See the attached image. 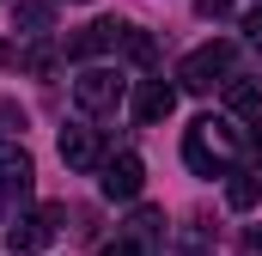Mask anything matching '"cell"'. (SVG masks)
<instances>
[{
	"label": "cell",
	"instance_id": "9a60e30c",
	"mask_svg": "<svg viewBox=\"0 0 262 256\" xmlns=\"http://www.w3.org/2000/svg\"><path fill=\"white\" fill-rule=\"evenodd\" d=\"M159 226H165V214H159V207H140V214L128 220V238L134 244H140V238H159Z\"/></svg>",
	"mask_w": 262,
	"mask_h": 256
},
{
	"label": "cell",
	"instance_id": "7a4b0ae2",
	"mask_svg": "<svg viewBox=\"0 0 262 256\" xmlns=\"http://www.w3.org/2000/svg\"><path fill=\"white\" fill-rule=\"evenodd\" d=\"M226 79H232V43H201V49H189L183 67H177V86H183V92H213V86H226Z\"/></svg>",
	"mask_w": 262,
	"mask_h": 256
},
{
	"label": "cell",
	"instance_id": "3957f363",
	"mask_svg": "<svg viewBox=\"0 0 262 256\" xmlns=\"http://www.w3.org/2000/svg\"><path fill=\"white\" fill-rule=\"evenodd\" d=\"M122 98H128V79H122L116 67H85V73L73 79V104H79L85 116H110Z\"/></svg>",
	"mask_w": 262,
	"mask_h": 256
},
{
	"label": "cell",
	"instance_id": "5b68a950",
	"mask_svg": "<svg viewBox=\"0 0 262 256\" xmlns=\"http://www.w3.org/2000/svg\"><path fill=\"white\" fill-rule=\"evenodd\" d=\"M104 134L98 128H85V122H73V128H61V165L67 171H104Z\"/></svg>",
	"mask_w": 262,
	"mask_h": 256
},
{
	"label": "cell",
	"instance_id": "277c9868",
	"mask_svg": "<svg viewBox=\"0 0 262 256\" xmlns=\"http://www.w3.org/2000/svg\"><path fill=\"white\" fill-rule=\"evenodd\" d=\"M67 220V207H37V214H18L12 226H6V250L12 256H31V250H43L49 238H55V226Z\"/></svg>",
	"mask_w": 262,
	"mask_h": 256
},
{
	"label": "cell",
	"instance_id": "30bf717a",
	"mask_svg": "<svg viewBox=\"0 0 262 256\" xmlns=\"http://www.w3.org/2000/svg\"><path fill=\"white\" fill-rule=\"evenodd\" d=\"M256 201H262V165H238V171L226 177V207L244 214V207H256Z\"/></svg>",
	"mask_w": 262,
	"mask_h": 256
},
{
	"label": "cell",
	"instance_id": "d6986e66",
	"mask_svg": "<svg viewBox=\"0 0 262 256\" xmlns=\"http://www.w3.org/2000/svg\"><path fill=\"white\" fill-rule=\"evenodd\" d=\"M238 250H244V256H262V226H244V238H238Z\"/></svg>",
	"mask_w": 262,
	"mask_h": 256
},
{
	"label": "cell",
	"instance_id": "ac0fdd59",
	"mask_svg": "<svg viewBox=\"0 0 262 256\" xmlns=\"http://www.w3.org/2000/svg\"><path fill=\"white\" fill-rule=\"evenodd\" d=\"M244 37L262 49V6H250V12H244Z\"/></svg>",
	"mask_w": 262,
	"mask_h": 256
},
{
	"label": "cell",
	"instance_id": "2e32d148",
	"mask_svg": "<svg viewBox=\"0 0 262 256\" xmlns=\"http://www.w3.org/2000/svg\"><path fill=\"white\" fill-rule=\"evenodd\" d=\"M18 134H25V110L12 98H0V140H18Z\"/></svg>",
	"mask_w": 262,
	"mask_h": 256
},
{
	"label": "cell",
	"instance_id": "44dd1931",
	"mask_svg": "<svg viewBox=\"0 0 262 256\" xmlns=\"http://www.w3.org/2000/svg\"><path fill=\"white\" fill-rule=\"evenodd\" d=\"M250 153H262V116L250 122Z\"/></svg>",
	"mask_w": 262,
	"mask_h": 256
},
{
	"label": "cell",
	"instance_id": "8992f818",
	"mask_svg": "<svg viewBox=\"0 0 262 256\" xmlns=\"http://www.w3.org/2000/svg\"><path fill=\"white\" fill-rule=\"evenodd\" d=\"M128 110H134V122H146V128L165 122V116L177 110V86H171V79H159V73H152V79H134Z\"/></svg>",
	"mask_w": 262,
	"mask_h": 256
},
{
	"label": "cell",
	"instance_id": "4fadbf2b",
	"mask_svg": "<svg viewBox=\"0 0 262 256\" xmlns=\"http://www.w3.org/2000/svg\"><path fill=\"white\" fill-rule=\"evenodd\" d=\"M159 256H213V238H207L201 226H183V232H177V238H171Z\"/></svg>",
	"mask_w": 262,
	"mask_h": 256
},
{
	"label": "cell",
	"instance_id": "5bb4252c",
	"mask_svg": "<svg viewBox=\"0 0 262 256\" xmlns=\"http://www.w3.org/2000/svg\"><path fill=\"white\" fill-rule=\"evenodd\" d=\"M122 49H128L134 67H152V55H159V43H152L146 31H134V25H128V37H122Z\"/></svg>",
	"mask_w": 262,
	"mask_h": 256
},
{
	"label": "cell",
	"instance_id": "52a82bcc",
	"mask_svg": "<svg viewBox=\"0 0 262 256\" xmlns=\"http://www.w3.org/2000/svg\"><path fill=\"white\" fill-rule=\"evenodd\" d=\"M98 183H104V195H110V201H134V195H140V183H146V165H140V153H110Z\"/></svg>",
	"mask_w": 262,
	"mask_h": 256
},
{
	"label": "cell",
	"instance_id": "7402d4cb",
	"mask_svg": "<svg viewBox=\"0 0 262 256\" xmlns=\"http://www.w3.org/2000/svg\"><path fill=\"white\" fill-rule=\"evenodd\" d=\"M79 6H85V0H79Z\"/></svg>",
	"mask_w": 262,
	"mask_h": 256
},
{
	"label": "cell",
	"instance_id": "ba28073f",
	"mask_svg": "<svg viewBox=\"0 0 262 256\" xmlns=\"http://www.w3.org/2000/svg\"><path fill=\"white\" fill-rule=\"evenodd\" d=\"M122 37H128L122 18H98V25H85L79 37H67V61H92V55H104V49H122Z\"/></svg>",
	"mask_w": 262,
	"mask_h": 256
},
{
	"label": "cell",
	"instance_id": "e0dca14e",
	"mask_svg": "<svg viewBox=\"0 0 262 256\" xmlns=\"http://www.w3.org/2000/svg\"><path fill=\"white\" fill-rule=\"evenodd\" d=\"M98 256H140V244H134L128 232H122V238H110V244H104V250H98Z\"/></svg>",
	"mask_w": 262,
	"mask_h": 256
},
{
	"label": "cell",
	"instance_id": "9c48e42d",
	"mask_svg": "<svg viewBox=\"0 0 262 256\" xmlns=\"http://www.w3.org/2000/svg\"><path fill=\"white\" fill-rule=\"evenodd\" d=\"M37 189V165H31V153L18 146V140H0V195H25Z\"/></svg>",
	"mask_w": 262,
	"mask_h": 256
},
{
	"label": "cell",
	"instance_id": "8fae6325",
	"mask_svg": "<svg viewBox=\"0 0 262 256\" xmlns=\"http://www.w3.org/2000/svg\"><path fill=\"white\" fill-rule=\"evenodd\" d=\"M12 31L18 37H49V0H12Z\"/></svg>",
	"mask_w": 262,
	"mask_h": 256
},
{
	"label": "cell",
	"instance_id": "7c38bea8",
	"mask_svg": "<svg viewBox=\"0 0 262 256\" xmlns=\"http://www.w3.org/2000/svg\"><path fill=\"white\" fill-rule=\"evenodd\" d=\"M226 104H232V116H262V79H226Z\"/></svg>",
	"mask_w": 262,
	"mask_h": 256
},
{
	"label": "cell",
	"instance_id": "6da1fadb",
	"mask_svg": "<svg viewBox=\"0 0 262 256\" xmlns=\"http://www.w3.org/2000/svg\"><path fill=\"white\" fill-rule=\"evenodd\" d=\"M244 146H250V134L232 122V116H201L183 134V159H189L195 177H232L238 159H244Z\"/></svg>",
	"mask_w": 262,
	"mask_h": 256
},
{
	"label": "cell",
	"instance_id": "ffe728a7",
	"mask_svg": "<svg viewBox=\"0 0 262 256\" xmlns=\"http://www.w3.org/2000/svg\"><path fill=\"white\" fill-rule=\"evenodd\" d=\"M226 6H232V0H201V12H207V18H220Z\"/></svg>",
	"mask_w": 262,
	"mask_h": 256
}]
</instances>
